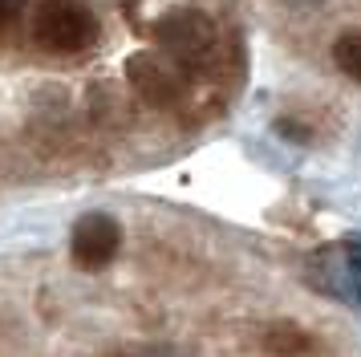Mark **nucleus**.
Returning a JSON list of instances; mask_svg holds the SVG:
<instances>
[{"instance_id":"1","label":"nucleus","mask_w":361,"mask_h":357,"mask_svg":"<svg viewBox=\"0 0 361 357\" xmlns=\"http://www.w3.org/2000/svg\"><path fill=\"white\" fill-rule=\"evenodd\" d=\"M33 37L49 53H82L98 41V16L82 0H41L33 8Z\"/></svg>"},{"instance_id":"2","label":"nucleus","mask_w":361,"mask_h":357,"mask_svg":"<svg viewBox=\"0 0 361 357\" xmlns=\"http://www.w3.org/2000/svg\"><path fill=\"white\" fill-rule=\"evenodd\" d=\"M154 41L179 65H191L199 57H207V49L215 45V25L199 8H175L154 25Z\"/></svg>"},{"instance_id":"3","label":"nucleus","mask_w":361,"mask_h":357,"mask_svg":"<svg viewBox=\"0 0 361 357\" xmlns=\"http://www.w3.org/2000/svg\"><path fill=\"white\" fill-rule=\"evenodd\" d=\"M118 243H122L118 219L106 215V211H94V215H82V219L73 224L69 252H73V264H78V268L98 272V268H106V264L118 256Z\"/></svg>"},{"instance_id":"4","label":"nucleus","mask_w":361,"mask_h":357,"mask_svg":"<svg viewBox=\"0 0 361 357\" xmlns=\"http://www.w3.org/2000/svg\"><path fill=\"white\" fill-rule=\"evenodd\" d=\"M312 264L325 268V272H312L317 289L333 292V296H345V301H361V236H349L341 248L317 256Z\"/></svg>"},{"instance_id":"5","label":"nucleus","mask_w":361,"mask_h":357,"mask_svg":"<svg viewBox=\"0 0 361 357\" xmlns=\"http://www.w3.org/2000/svg\"><path fill=\"white\" fill-rule=\"evenodd\" d=\"M126 81L134 85V94L147 97L150 106H171L175 97H179V73L171 69L166 61L159 57H150V53H138L126 61Z\"/></svg>"},{"instance_id":"6","label":"nucleus","mask_w":361,"mask_h":357,"mask_svg":"<svg viewBox=\"0 0 361 357\" xmlns=\"http://www.w3.org/2000/svg\"><path fill=\"white\" fill-rule=\"evenodd\" d=\"M264 345H268L272 353L288 357V353H300V349H309V333H305L300 325H293V321H276L272 329H268Z\"/></svg>"},{"instance_id":"7","label":"nucleus","mask_w":361,"mask_h":357,"mask_svg":"<svg viewBox=\"0 0 361 357\" xmlns=\"http://www.w3.org/2000/svg\"><path fill=\"white\" fill-rule=\"evenodd\" d=\"M333 61L341 69L345 78L361 81V32H345L337 37V45H333Z\"/></svg>"},{"instance_id":"8","label":"nucleus","mask_w":361,"mask_h":357,"mask_svg":"<svg viewBox=\"0 0 361 357\" xmlns=\"http://www.w3.org/2000/svg\"><path fill=\"white\" fill-rule=\"evenodd\" d=\"M280 138H296V143H309V134H305V126H296V122H276Z\"/></svg>"},{"instance_id":"9","label":"nucleus","mask_w":361,"mask_h":357,"mask_svg":"<svg viewBox=\"0 0 361 357\" xmlns=\"http://www.w3.org/2000/svg\"><path fill=\"white\" fill-rule=\"evenodd\" d=\"M17 8H20V0H0V29L17 16Z\"/></svg>"},{"instance_id":"10","label":"nucleus","mask_w":361,"mask_h":357,"mask_svg":"<svg viewBox=\"0 0 361 357\" xmlns=\"http://www.w3.org/2000/svg\"><path fill=\"white\" fill-rule=\"evenodd\" d=\"M284 4H293V8H317V4H329V0H284Z\"/></svg>"}]
</instances>
